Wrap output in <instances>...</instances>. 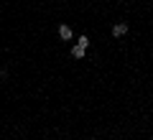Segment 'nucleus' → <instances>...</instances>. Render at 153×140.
Returning <instances> with one entry per match:
<instances>
[{
	"mask_svg": "<svg viewBox=\"0 0 153 140\" xmlns=\"http://www.w3.org/2000/svg\"><path fill=\"white\" fill-rule=\"evenodd\" d=\"M125 33H128V23H117V26L112 28V36H117V38L125 36Z\"/></svg>",
	"mask_w": 153,
	"mask_h": 140,
	"instance_id": "1",
	"label": "nucleus"
},
{
	"mask_svg": "<svg viewBox=\"0 0 153 140\" xmlns=\"http://www.w3.org/2000/svg\"><path fill=\"white\" fill-rule=\"evenodd\" d=\"M59 36L64 38V41H71V28L69 26H59Z\"/></svg>",
	"mask_w": 153,
	"mask_h": 140,
	"instance_id": "2",
	"label": "nucleus"
},
{
	"mask_svg": "<svg viewBox=\"0 0 153 140\" xmlns=\"http://www.w3.org/2000/svg\"><path fill=\"white\" fill-rule=\"evenodd\" d=\"M84 51H87V49H82V46H74V49H71V56H74V59H84Z\"/></svg>",
	"mask_w": 153,
	"mask_h": 140,
	"instance_id": "3",
	"label": "nucleus"
},
{
	"mask_svg": "<svg viewBox=\"0 0 153 140\" xmlns=\"http://www.w3.org/2000/svg\"><path fill=\"white\" fill-rule=\"evenodd\" d=\"M76 46H82V49H87V46H89V41H87V36H82V38H79V41H76Z\"/></svg>",
	"mask_w": 153,
	"mask_h": 140,
	"instance_id": "4",
	"label": "nucleus"
}]
</instances>
